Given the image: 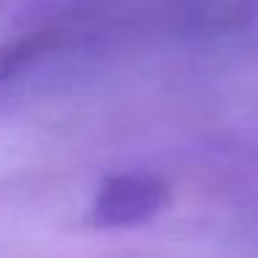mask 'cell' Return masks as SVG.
<instances>
[{
  "label": "cell",
  "instance_id": "cell-1",
  "mask_svg": "<svg viewBox=\"0 0 258 258\" xmlns=\"http://www.w3.org/2000/svg\"><path fill=\"white\" fill-rule=\"evenodd\" d=\"M169 186L161 175L147 169H125L108 175L97 186L86 219L100 230L136 228L158 217L169 206Z\"/></svg>",
  "mask_w": 258,
  "mask_h": 258
}]
</instances>
